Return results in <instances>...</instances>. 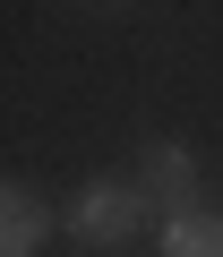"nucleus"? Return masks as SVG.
<instances>
[{
  "label": "nucleus",
  "mask_w": 223,
  "mask_h": 257,
  "mask_svg": "<svg viewBox=\"0 0 223 257\" xmlns=\"http://www.w3.org/2000/svg\"><path fill=\"white\" fill-rule=\"evenodd\" d=\"M163 257H223V214L189 206L180 223H163Z\"/></svg>",
  "instance_id": "4"
},
{
  "label": "nucleus",
  "mask_w": 223,
  "mask_h": 257,
  "mask_svg": "<svg viewBox=\"0 0 223 257\" xmlns=\"http://www.w3.org/2000/svg\"><path fill=\"white\" fill-rule=\"evenodd\" d=\"M43 231H52V206L26 180H0V257H35Z\"/></svg>",
  "instance_id": "3"
},
{
  "label": "nucleus",
  "mask_w": 223,
  "mask_h": 257,
  "mask_svg": "<svg viewBox=\"0 0 223 257\" xmlns=\"http://www.w3.org/2000/svg\"><path fill=\"white\" fill-rule=\"evenodd\" d=\"M138 197H146V214L155 223H180L189 206H197V155L180 146V138H163V146H146L138 155V180H129Z\"/></svg>",
  "instance_id": "1"
},
{
  "label": "nucleus",
  "mask_w": 223,
  "mask_h": 257,
  "mask_svg": "<svg viewBox=\"0 0 223 257\" xmlns=\"http://www.w3.org/2000/svg\"><path fill=\"white\" fill-rule=\"evenodd\" d=\"M138 223H155V214H146V197H138L129 180H86V197L69 206V231H77L86 248H121Z\"/></svg>",
  "instance_id": "2"
}]
</instances>
